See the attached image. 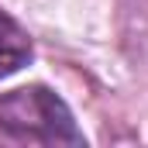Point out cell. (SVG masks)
<instances>
[{"instance_id":"obj_1","label":"cell","mask_w":148,"mask_h":148,"mask_svg":"<svg viewBox=\"0 0 148 148\" xmlns=\"http://www.w3.org/2000/svg\"><path fill=\"white\" fill-rule=\"evenodd\" d=\"M0 138L28 145H83L73 110L48 86H21L0 97Z\"/></svg>"},{"instance_id":"obj_2","label":"cell","mask_w":148,"mask_h":148,"mask_svg":"<svg viewBox=\"0 0 148 148\" xmlns=\"http://www.w3.org/2000/svg\"><path fill=\"white\" fill-rule=\"evenodd\" d=\"M28 59H31V38L21 31L17 21L0 14V79H7L21 66H28Z\"/></svg>"}]
</instances>
